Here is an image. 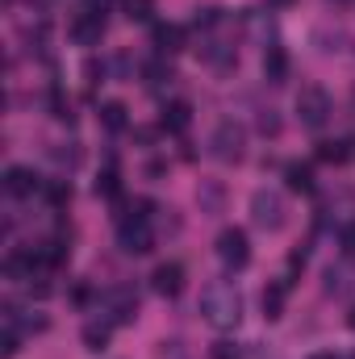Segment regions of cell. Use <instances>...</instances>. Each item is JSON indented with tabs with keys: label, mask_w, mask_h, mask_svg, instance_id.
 I'll list each match as a JSON object with an SVG mask.
<instances>
[{
	"label": "cell",
	"mask_w": 355,
	"mask_h": 359,
	"mask_svg": "<svg viewBox=\"0 0 355 359\" xmlns=\"http://www.w3.org/2000/svg\"><path fill=\"white\" fill-rule=\"evenodd\" d=\"M201 318L213 326V330H234L239 318H243V292L230 284V280H213L201 288Z\"/></svg>",
	"instance_id": "obj_1"
},
{
	"label": "cell",
	"mask_w": 355,
	"mask_h": 359,
	"mask_svg": "<svg viewBox=\"0 0 355 359\" xmlns=\"http://www.w3.org/2000/svg\"><path fill=\"white\" fill-rule=\"evenodd\" d=\"M138 209V205H134ZM134 209H126L121 217H117V247L126 251V255H147L151 247H155V234H151V226H147V213H134Z\"/></svg>",
	"instance_id": "obj_2"
},
{
	"label": "cell",
	"mask_w": 355,
	"mask_h": 359,
	"mask_svg": "<svg viewBox=\"0 0 355 359\" xmlns=\"http://www.w3.org/2000/svg\"><path fill=\"white\" fill-rule=\"evenodd\" d=\"M243 147H247V130H243L234 117L217 121V130H213V138H209V155H213L217 163H239V159H243Z\"/></svg>",
	"instance_id": "obj_3"
},
{
	"label": "cell",
	"mask_w": 355,
	"mask_h": 359,
	"mask_svg": "<svg viewBox=\"0 0 355 359\" xmlns=\"http://www.w3.org/2000/svg\"><path fill=\"white\" fill-rule=\"evenodd\" d=\"M297 117H301L305 130H322L330 121V96H326V88L309 84V88L297 92Z\"/></svg>",
	"instance_id": "obj_4"
},
{
	"label": "cell",
	"mask_w": 355,
	"mask_h": 359,
	"mask_svg": "<svg viewBox=\"0 0 355 359\" xmlns=\"http://www.w3.org/2000/svg\"><path fill=\"white\" fill-rule=\"evenodd\" d=\"M217 259L226 264L230 271H243L247 264H251V243H247V234L239 230V226H226L222 234H217Z\"/></svg>",
	"instance_id": "obj_5"
},
{
	"label": "cell",
	"mask_w": 355,
	"mask_h": 359,
	"mask_svg": "<svg viewBox=\"0 0 355 359\" xmlns=\"http://www.w3.org/2000/svg\"><path fill=\"white\" fill-rule=\"evenodd\" d=\"M251 217H255V226H264V230H280V226H284V201H280L272 188H260V192L251 196Z\"/></svg>",
	"instance_id": "obj_6"
},
{
	"label": "cell",
	"mask_w": 355,
	"mask_h": 359,
	"mask_svg": "<svg viewBox=\"0 0 355 359\" xmlns=\"http://www.w3.org/2000/svg\"><path fill=\"white\" fill-rule=\"evenodd\" d=\"M105 313H109V322H134L138 318V297H134V288H109L105 292Z\"/></svg>",
	"instance_id": "obj_7"
},
{
	"label": "cell",
	"mask_w": 355,
	"mask_h": 359,
	"mask_svg": "<svg viewBox=\"0 0 355 359\" xmlns=\"http://www.w3.org/2000/svg\"><path fill=\"white\" fill-rule=\"evenodd\" d=\"M72 38H76L80 46H96V42L105 38V13H80V17L72 21Z\"/></svg>",
	"instance_id": "obj_8"
},
{
	"label": "cell",
	"mask_w": 355,
	"mask_h": 359,
	"mask_svg": "<svg viewBox=\"0 0 355 359\" xmlns=\"http://www.w3.org/2000/svg\"><path fill=\"white\" fill-rule=\"evenodd\" d=\"M4 188H8V196H34L42 188V180H38L34 168H8L4 172Z\"/></svg>",
	"instance_id": "obj_9"
},
{
	"label": "cell",
	"mask_w": 355,
	"mask_h": 359,
	"mask_svg": "<svg viewBox=\"0 0 355 359\" xmlns=\"http://www.w3.org/2000/svg\"><path fill=\"white\" fill-rule=\"evenodd\" d=\"M151 288H155L159 297H180V288H184V268H180V264H159L155 276H151Z\"/></svg>",
	"instance_id": "obj_10"
},
{
	"label": "cell",
	"mask_w": 355,
	"mask_h": 359,
	"mask_svg": "<svg viewBox=\"0 0 355 359\" xmlns=\"http://www.w3.org/2000/svg\"><path fill=\"white\" fill-rule=\"evenodd\" d=\"M264 80L267 84H284L288 80V50L284 46H267L264 50Z\"/></svg>",
	"instance_id": "obj_11"
},
{
	"label": "cell",
	"mask_w": 355,
	"mask_h": 359,
	"mask_svg": "<svg viewBox=\"0 0 355 359\" xmlns=\"http://www.w3.org/2000/svg\"><path fill=\"white\" fill-rule=\"evenodd\" d=\"M184 42H188V34H184V25H155V50L159 55H176V50H184Z\"/></svg>",
	"instance_id": "obj_12"
},
{
	"label": "cell",
	"mask_w": 355,
	"mask_h": 359,
	"mask_svg": "<svg viewBox=\"0 0 355 359\" xmlns=\"http://www.w3.org/2000/svg\"><path fill=\"white\" fill-rule=\"evenodd\" d=\"M188 126H192V104H188V100H172V104L163 109V130L184 134Z\"/></svg>",
	"instance_id": "obj_13"
},
{
	"label": "cell",
	"mask_w": 355,
	"mask_h": 359,
	"mask_svg": "<svg viewBox=\"0 0 355 359\" xmlns=\"http://www.w3.org/2000/svg\"><path fill=\"white\" fill-rule=\"evenodd\" d=\"M284 180L293 192H314V168L309 163H288L284 168Z\"/></svg>",
	"instance_id": "obj_14"
},
{
	"label": "cell",
	"mask_w": 355,
	"mask_h": 359,
	"mask_svg": "<svg viewBox=\"0 0 355 359\" xmlns=\"http://www.w3.org/2000/svg\"><path fill=\"white\" fill-rule=\"evenodd\" d=\"M109 334H113V326H109V322H88L80 339H84V347H88V351H105V347H109Z\"/></svg>",
	"instance_id": "obj_15"
},
{
	"label": "cell",
	"mask_w": 355,
	"mask_h": 359,
	"mask_svg": "<svg viewBox=\"0 0 355 359\" xmlns=\"http://www.w3.org/2000/svg\"><path fill=\"white\" fill-rule=\"evenodd\" d=\"M100 126L105 130H126V104L121 100H109V104H100Z\"/></svg>",
	"instance_id": "obj_16"
},
{
	"label": "cell",
	"mask_w": 355,
	"mask_h": 359,
	"mask_svg": "<svg viewBox=\"0 0 355 359\" xmlns=\"http://www.w3.org/2000/svg\"><path fill=\"white\" fill-rule=\"evenodd\" d=\"M280 313H284V284H267L264 288V318L276 322Z\"/></svg>",
	"instance_id": "obj_17"
},
{
	"label": "cell",
	"mask_w": 355,
	"mask_h": 359,
	"mask_svg": "<svg viewBox=\"0 0 355 359\" xmlns=\"http://www.w3.org/2000/svg\"><path fill=\"white\" fill-rule=\"evenodd\" d=\"M318 159L322 163H347L351 159V142H318Z\"/></svg>",
	"instance_id": "obj_18"
},
{
	"label": "cell",
	"mask_w": 355,
	"mask_h": 359,
	"mask_svg": "<svg viewBox=\"0 0 355 359\" xmlns=\"http://www.w3.org/2000/svg\"><path fill=\"white\" fill-rule=\"evenodd\" d=\"M142 76H147V84H151V88H163V84H172V80H176V76H172V67H168L163 59L147 63V67H142Z\"/></svg>",
	"instance_id": "obj_19"
},
{
	"label": "cell",
	"mask_w": 355,
	"mask_h": 359,
	"mask_svg": "<svg viewBox=\"0 0 355 359\" xmlns=\"http://www.w3.org/2000/svg\"><path fill=\"white\" fill-rule=\"evenodd\" d=\"M351 288V276L343 268H326V292H335V297H343Z\"/></svg>",
	"instance_id": "obj_20"
},
{
	"label": "cell",
	"mask_w": 355,
	"mask_h": 359,
	"mask_svg": "<svg viewBox=\"0 0 355 359\" xmlns=\"http://www.w3.org/2000/svg\"><path fill=\"white\" fill-rule=\"evenodd\" d=\"M155 13V0H126V17L130 21H151Z\"/></svg>",
	"instance_id": "obj_21"
},
{
	"label": "cell",
	"mask_w": 355,
	"mask_h": 359,
	"mask_svg": "<svg viewBox=\"0 0 355 359\" xmlns=\"http://www.w3.org/2000/svg\"><path fill=\"white\" fill-rule=\"evenodd\" d=\"M209 359H243V351H239V343L222 339V343H213V347H209Z\"/></svg>",
	"instance_id": "obj_22"
},
{
	"label": "cell",
	"mask_w": 355,
	"mask_h": 359,
	"mask_svg": "<svg viewBox=\"0 0 355 359\" xmlns=\"http://www.w3.org/2000/svg\"><path fill=\"white\" fill-rule=\"evenodd\" d=\"M117 188H121V184H117V172H113V168L100 172V180H96V196H117Z\"/></svg>",
	"instance_id": "obj_23"
},
{
	"label": "cell",
	"mask_w": 355,
	"mask_h": 359,
	"mask_svg": "<svg viewBox=\"0 0 355 359\" xmlns=\"http://www.w3.org/2000/svg\"><path fill=\"white\" fill-rule=\"evenodd\" d=\"M339 247H343L347 259H355V222H347V226L339 230Z\"/></svg>",
	"instance_id": "obj_24"
},
{
	"label": "cell",
	"mask_w": 355,
	"mask_h": 359,
	"mask_svg": "<svg viewBox=\"0 0 355 359\" xmlns=\"http://www.w3.org/2000/svg\"><path fill=\"white\" fill-rule=\"evenodd\" d=\"M46 196H51L55 205H63V201H72V184H67V180H55V184L46 188Z\"/></svg>",
	"instance_id": "obj_25"
},
{
	"label": "cell",
	"mask_w": 355,
	"mask_h": 359,
	"mask_svg": "<svg viewBox=\"0 0 355 359\" xmlns=\"http://www.w3.org/2000/svg\"><path fill=\"white\" fill-rule=\"evenodd\" d=\"M260 130H264V134H276V130H280V121H276L272 113H264V117H260Z\"/></svg>",
	"instance_id": "obj_26"
},
{
	"label": "cell",
	"mask_w": 355,
	"mask_h": 359,
	"mask_svg": "<svg viewBox=\"0 0 355 359\" xmlns=\"http://www.w3.org/2000/svg\"><path fill=\"white\" fill-rule=\"evenodd\" d=\"M267 8H288V4H297V0H264Z\"/></svg>",
	"instance_id": "obj_27"
},
{
	"label": "cell",
	"mask_w": 355,
	"mask_h": 359,
	"mask_svg": "<svg viewBox=\"0 0 355 359\" xmlns=\"http://www.w3.org/2000/svg\"><path fill=\"white\" fill-rule=\"evenodd\" d=\"M309 359H339L335 351H318V355H309Z\"/></svg>",
	"instance_id": "obj_28"
},
{
	"label": "cell",
	"mask_w": 355,
	"mask_h": 359,
	"mask_svg": "<svg viewBox=\"0 0 355 359\" xmlns=\"http://www.w3.org/2000/svg\"><path fill=\"white\" fill-rule=\"evenodd\" d=\"M347 326H351V330H355V305H351V313H347Z\"/></svg>",
	"instance_id": "obj_29"
},
{
	"label": "cell",
	"mask_w": 355,
	"mask_h": 359,
	"mask_svg": "<svg viewBox=\"0 0 355 359\" xmlns=\"http://www.w3.org/2000/svg\"><path fill=\"white\" fill-rule=\"evenodd\" d=\"M351 359H355V355H351Z\"/></svg>",
	"instance_id": "obj_30"
}]
</instances>
